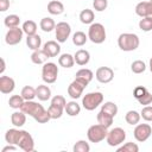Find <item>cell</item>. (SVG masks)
I'll use <instances>...</instances> for the list:
<instances>
[{
	"instance_id": "6da1fadb",
	"label": "cell",
	"mask_w": 152,
	"mask_h": 152,
	"mask_svg": "<svg viewBox=\"0 0 152 152\" xmlns=\"http://www.w3.org/2000/svg\"><path fill=\"white\" fill-rule=\"evenodd\" d=\"M140 40L139 37L135 33H121L118 38V46L120 48V50L129 52V51H134L139 48Z\"/></svg>"
},
{
	"instance_id": "7a4b0ae2",
	"label": "cell",
	"mask_w": 152,
	"mask_h": 152,
	"mask_svg": "<svg viewBox=\"0 0 152 152\" xmlns=\"http://www.w3.org/2000/svg\"><path fill=\"white\" fill-rule=\"evenodd\" d=\"M88 38L94 44H102L106 40V28L101 23H93L88 28Z\"/></svg>"
},
{
	"instance_id": "3957f363",
	"label": "cell",
	"mask_w": 152,
	"mask_h": 152,
	"mask_svg": "<svg viewBox=\"0 0 152 152\" xmlns=\"http://www.w3.org/2000/svg\"><path fill=\"white\" fill-rule=\"evenodd\" d=\"M107 134H108V128L100 125L99 122L96 125L90 126L87 131L88 140L90 142H94V144H97V142H101L102 140H104L107 138Z\"/></svg>"
},
{
	"instance_id": "277c9868",
	"label": "cell",
	"mask_w": 152,
	"mask_h": 152,
	"mask_svg": "<svg viewBox=\"0 0 152 152\" xmlns=\"http://www.w3.org/2000/svg\"><path fill=\"white\" fill-rule=\"evenodd\" d=\"M103 102V94L101 91H91L82 97V106L87 110H94Z\"/></svg>"
},
{
	"instance_id": "5b68a950",
	"label": "cell",
	"mask_w": 152,
	"mask_h": 152,
	"mask_svg": "<svg viewBox=\"0 0 152 152\" xmlns=\"http://www.w3.org/2000/svg\"><path fill=\"white\" fill-rule=\"evenodd\" d=\"M58 77V66L56 63L53 62H46L45 64H43L42 68V78L45 83L48 84H52L57 81Z\"/></svg>"
},
{
	"instance_id": "8992f818",
	"label": "cell",
	"mask_w": 152,
	"mask_h": 152,
	"mask_svg": "<svg viewBox=\"0 0 152 152\" xmlns=\"http://www.w3.org/2000/svg\"><path fill=\"white\" fill-rule=\"evenodd\" d=\"M126 139V132L125 129H122L121 127H115V128H112L110 131H108V134H107V144L112 147H116L119 145H121Z\"/></svg>"
},
{
	"instance_id": "52a82bcc",
	"label": "cell",
	"mask_w": 152,
	"mask_h": 152,
	"mask_svg": "<svg viewBox=\"0 0 152 152\" xmlns=\"http://www.w3.org/2000/svg\"><path fill=\"white\" fill-rule=\"evenodd\" d=\"M20 110L24 112L25 114L32 116V118L36 120V119H37L42 113H44L46 109H45L40 103H38V102H36V101H33V100H30V101H25V102L23 103Z\"/></svg>"
},
{
	"instance_id": "ba28073f",
	"label": "cell",
	"mask_w": 152,
	"mask_h": 152,
	"mask_svg": "<svg viewBox=\"0 0 152 152\" xmlns=\"http://www.w3.org/2000/svg\"><path fill=\"white\" fill-rule=\"evenodd\" d=\"M17 146L19 148H21L23 151H25V152H32L34 150V140L27 131L21 129L18 142H17Z\"/></svg>"
},
{
	"instance_id": "9c48e42d",
	"label": "cell",
	"mask_w": 152,
	"mask_h": 152,
	"mask_svg": "<svg viewBox=\"0 0 152 152\" xmlns=\"http://www.w3.org/2000/svg\"><path fill=\"white\" fill-rule=\"evenodd\" d=\"M152 134V127L148 124H138L133 131V135L137 141L144 142L146 141Z\"/></svg>"
},
{
	"instance_id": "30bf717a",
	"label": "cell",
	"mask_w": 152,
	"mask_h": 152,
	"mask_svg": "<svg viewBox=\"0 0 152 152\" xmlns=\"http://www.w3.org/2000/svg\"><path fill=\"white\" fill-rule=\"evenodd\" d=\"M88 86V83L78 80V78H75L68 87V95L72 99V100H77L81 97L83 90L86 89V87Z\"/></svg>"
},
{
	"instance_id": "8fae6325",
	"label": "cell",
	"mask_w": 152,
	"mask_h": 152,
	"mask_svg": "<svg viewBox=\"0 0 152 152\" xmlns=\"http://www.w3.org/2000/svg\"><path fill=\"white\" fill-rule=\"evenodd\" d=\"M70 33H71V26L66 21H59L58 24H56L55 34L58 43L66 42V39L70 37Z\"/></svg>"
},
{
	"instance_id": "7c38bea8",
	"label": "cell",
	"mask_w": 152,
	"mask_h": 152,
	"mask_svg": "<svg viewBox=\"0 0 152 152\" xmlns=\"http://www.w3.org/2000/svg\"><path fill=\"white\" fill-rule=\"evenodd\" d=\"M23 34H24V31L19 26L13 27V28H8V31L5 34V42L8 45H17L21 42Z\"/></svg>"
},
{
	"instance_id": "4fadbf2b",
	"label": "cell",
	"mask_w": 152,
	"mask_h": 152,
	"mask_svg": "<svg viewBox=\"0 0 152 152\" xmlns=\"http://www.w3.org/2000/svg\"><path fill=\"white\" fill-rule=\"evenodd\" d=\"M95 77L100 83H109L114 78V71L109 66H100L95 72Z\"/></svg>"
},
{
	"instance_id": "5bb4252c",
	"label": "cell",
	"mask_w": 152,
	"mask_h": 152,
	"mask_svg": "<svg viewBox=\"0 0 152 152\" xmlns=\"http://www.w3.org/2000/svg\"><path fill=\"white\" fill-rule=\"evenodd\" d=\"M135 13L140 18H151L152 19V1H141L135 6Z\"/></svg>"
},
{
	"instance_id": "9a60e30c",
	"label": "cell",
	"mask_w": 152,
	"mask_h": 152,
	"mask_svg": "<svg viewBox=\"0 0 152 152\" xmlns=\"http://www.w3.org/2000/svg\"><path fill=\"white\" fill-rule=\"evenodd\" d=\"M15 88V82L10 76L0 77V91L2 94H11Z\"/></svg>"
},
{
	"instance_id": "2e32d148",
	"label": "cell",
	"mask_w": 152,
	"mask_h": 152,
	"mask_svg": "<svg viewBox=\"0 0 152 152\" xmlns=\"http://www.w3.org/2000/svg\"><path fill=\"white\" fill-rule=\"evenodd\" d=\"M42 49L49 55L50 58H51V57H57V56L59 55V52H61V45H59L58 42H56V40H48V42L43 45Z\"/></svg>"
},
{
	"instance_id": "e0dca14e",
	"label": "cell",
	"mask_w": 152,
	"mask_h": 152,
	"mask_svg": "<svg viewBox=\"0 0 152 152\" xmlns=\"http://www.w3.org/2000/svg\"><path fill=\"white\" fill-rule=\"evenodd\" d=\"M74 58H75V63L83 66V65H87L90 61V53L89 51L84 50V49H80L75 52L74 55Z\"/></svg>"
},
{
	"instance_id": "ac0fdd59",
	"label": "cell",
	"mask_w": 152,
	"mask_h": 152,
	"mask_svg": "<svg viewBox=\"0 0 152 152\" xmlns=\"http://www.w3.org/2000/svg\"><path fill=\"white\" fill-rule=\"evenodd\" d=\"M49 58H50L49 55H48L43 49L36 50V51H33L32 55H31V61H32V63L38 64V65H39V64H45Z\"/></svg>"
},
{
	"instance_id": "d6986e66",
	"label": "cell",
	"mask_w": 152,
	"mask_h": 152,
	"mask_svg": "<svg viewBox=\"0 0 152 152\" xmlns=\"http://www.w3.org/2000/svg\"><path fill=\"white\" fill-rule=\"evenodd\" d=\"M48 12L52 15H59L64 12V5L59 0H51L48 4Z\"/></svg>"
},
{
	"instance_id": "ffe728a7",
	"label": "cell",
	"mask_w": 152,
	"mask_h": 152,
	"mask_svg": "<svg viewBox=\"0 0 152 152\" xmlns=\"http://www.w3.org/2000/svg\"><path fill=\"white\" fill-rule=\"evenodd\" d=\"M36 95L39 101H48L51 97V89L45 84H40L36 88Z\"/></svg>"
},
{
	"instance_id": "44dd1931",
	"label": "cell",
	"mask_w": 152,
	"mask_h": 152,
	"mask_svg": "<svg viewBox=\"0 0 152 152\" xmlns=\"http://www.w3.org/2000/svg\"><path fill=\"white\" fill-rule=\"evenodd\" d=\"M11 122H12V125L14 127H19V128L23 127L25 125V122H26V114L24 112H21V110L12 113V115H11Z\"/></svg>"
},
{
	"instance_id": "7402d4cb",
	"label": "cell",
	"mask_w": 152,
	"mask_h": 152,
	"mask_svg": "<svg viewBox=\"0 0 152 152\" xmlns=\"http://www.w3.org/2000/svg\"><path fill=\"white\" fill-rule=\"evenodd\" d=\"M26 45L28 46V49L36 51L39 50L42 46V38L39 34H32V36H27L26 37Z\"/></svg>"
},
{
	"instance_id": "603a6c76",
	"label": "cell",
	"mask_w": 152,
	"mask_h": 152,
	"mask_svg": "<svg viewBox=\"0 0 152 152\" xmlns=\"http://www.w3.org/2000/svg\"><path fill=\"white\" fill-rule=\"evenodd\" d=\"M20 132H21V129H18V128H10V129H7L6 133H5L6 142L7 144H12V145H17L19 135H20Z\"/></svg>"
},
{
	"instance_id": "cb8c5ba5",
	"label": "cell",
	"mask_w": 152,
	"mask_h": 152,
	"mask_svg": "<svg viewBox=\"0 0 152 152\" xmlns=\"http://www.w3.org/2000/svg\"><path fill=\"white\" fill-rule=\"evenodd\" d=\"M58 64H59V66L65 68V69L72 68L74 64H75V58L70 53H62L58 57Z\"/></svg>"
},
{
	"instance_id": "d4e9b609",
	"label": "cell",
	"mask_w": 152,
	"mask_h": 152,
	"mask_svg": "<svg viewBox=\"0 0 152 152\" xmlns=\"http://www.w3.org/2000/svg\"><path fill=\"white\" fill-rule=\"evenodd\" d=\"M96 119H97V122H99L100 125H102V126H104V127L108 128V127L112 126L113 120H114V116H112L110 114H108V113H106V112H103V110H100V112L97 113Z\"/></svg>"
},
{
	"instance_id": "484cf974",
	"label": "cell",
	"mask_w": 152,
	"mask_h": 152,
	"mask_svg": "<svg viewBox=\"0 0 152 152\" xmlns=\"http://www.w3.org/2000/svg\"><path fill=\"white\" fill-rule=\"evenodd\" d=\"M93 77H94L93 71H91L90 69H87V68L80 69V70L76 72V75H75V78H78V80H81V81H83V82H86V83H88V84L91 82Z\"/></svg>"
},
{
	"instance_id": "4316f807",
	"label": "cell",
	"mask_w": 152,
	"mask_h": 152,
	"mask_svg": "<svg viewBox=\"0 0 152 152\" xmlns=\"http://www.w3.org/2000/svg\"><path fill=\"white\" fill-rule=\"evenodd\" d=\"M64 110L69 116H77L80 114V112H81V106L75 100H72V101L66 102Z\"/></svg>"
},
{
	"instance_id": "83f0119b",
	"label": "cell",
	"mask_w": 152,
	"mask_h": 152,
	"mask_svg": "<svg viewBox=\"0 0 152 152\" xmlns=\"http://www.w3.org/2000/svg\"><path fill=\"white\" fill-rule=\"evenodd\" d=\"M94 19H95V14L93 12V10H89V8H86V10H82L81 13H80V20L82 24H86V25H90L94 23Z\"/></svg>"
},
{
	"instance_id": "f1b7e54d",
	"label": "cell",
	"mask_w": 152,
	"mask_h": 152,
	"mask_svg": "<svg viewBox=\"0 0 152 152\" xmlns=\"http://www.w3.org/2000/svg\"><path fill=\"white\" fill-rule=\"evenodd\" d=\"M39 27L44 31V32H51L52 30L56 28V23L53 21L52 18L50 17H44L40 23H39Z\"/></svg>"
},
{
	"instance_id": "f546056e",
	"label": "cell",
	"mask_w": 152,
	"mask_h": 152,
	"mask_svg": "<svg viewBox=\"0 0 152 152\" xmlns=\"http://www.w3.org/2000/svg\"><path fill=\"white\" fill-rule=\"evenodd\" d=\"M140 119H141V115H140V113H138L137 110H128V112L126 113V115H125L126 122H127L128 125H132V126L138 125L139 121H140Z\"/></svg>"
},
{
	"instance_id": "4dcf8cb0",
	"label": "cell",
	"mask_w": 152,
	"mask_h": 152,
	"mask_svg": "<svg viewBox=\"0 0 152 152\" xmlns=\"http://www.w3.org/2000/svg\"><path fill=\"white\" fill-rule=\"evenodd\" d=\"M4 24L7 28H13V27H18L20 24V18L17 14H10L7 17H5L4 19Z\"/></svg>"
},
{
	"instance_id": "1f68e13d",
	"label": "cell",
	"mask_w": 152,
	"mask_h": 152,
	"mask_svg": "<svg viewBox=\"0 0 152 152\" xmlns=\"http://www.w3.org/2000/svg\"><path fill=\"white\" fill-rule=\"evenodd\" d=\"M88 36L82 32V31H76L74 34H72V43L76 45V46H83L87 40H88Z\"/></svg>"
},
{
	"instance_id": "d6a6232c",
	"label": "cell",
	"mask_w": 152,
	"mask_h": 152,
	"mask_svg": "<svg viewBox=\"0 0 152 152\" xmlns=\"http://www.w3.org/2000/svg\"><path fill=\"white\" fill-rule=\"evenodd\" d=\"M23 31L26 36H32V34H36L37 33V24L33 21V20H26L24 24H23Z\"/></svg>"
},
{
	"instance_id": "836d02e7",
	"label": "cell",
	"mask_w": 152,
	"mask_h": 152,
	"mask_svg": "<svg viewBox=\"0 0 152 152\" xmlns=\"http://www.w3.org/2000/svg\"><path fill=\"white\" fill-rule=\"evenodd\" d=\"M20 95L23 96V99H24L25 101H30V100H33L34 97H37V95H36V89H34L33 87H31V86H25V87L21 89Z\"/></svg>"
},
{
	"instance_id": "e575fe53",
	"label": "cell",
	"mask_w": 152,
	"mask_h": 152,
	"mask_svg": "<svg viewBox=\"0 0 152 152\" xmlns=\"http://www.w3.org/2000/svg\"><path fill=\"white\" fill-rule=\"evenodd\" d=\"M24 102H25V100L23 99L21 95H12L8 100V104L13 109H20Z\"/></svg>"
},
{
	"instance_id": "d590c367",
	"label": "cell",
	"mask_w": 152,
	"mask_h": 152,
	"mask_svg": "<svg viewBox=\"0 0 152 152\" xmlns=\"http://www.w3.org/2000/svg\"><path fill=\"white\" fill-rule=\"evenodd\" d=\"M101 110H103V112H106V113H108L115 118V115L118 114V106L112 101H107L101 106Z\"/></svg>"
},
{
	"instance_id": "8d00e7d4",
	"label": "cell",
	"mask_w": 152,
	"mask_h": 152,
	"mask_svg": "<svg viewBox=\"0 0 152 152\" xmlns=\"http://www.w3.org/2000/svg\"><path fill=\"white\" fill-rule=\"evenodd\" d=\"M131 70L134 74H142L146 70V64H145V62L137 59L131 64Z\"/></svg>"
},
{
	"instance_id": "74e56055",
	"label": "cell",
	"mask_w": 152,
	"mask_h": 152,
	"mask_svg": "<svg viewBox=\"0 0 152 152\" xmlns=\"http://www.w3.org/2000/svg\"><path fill=\"white\" fill-rule=\"evenodd\" d=\"M48 112H49L51 119H59L63 115L64 108L58 107V106H55V104H50V107L48 108Z\"/></svg>"
},
{
	"instance_id": "f35d334b",
	"label": "cell",
	"mask_w": 152,
	"mask_h": 152,
	"mask_svg": "<svg viewBox=\"0 0 152 152\" xmlns=\"http://www.w3.org/2000/svg\"><path fill=\"white\" fill-rule=\"evenodd\" d=\"M74 152H89L90 151V146L86 140H78L75 142L74 147H72Z\"/></svg>"
},
{
	"instance_id": "ab89813d",
	"label": "cell",
	"mask_w": 152,
	"mask_h": 152,
	"mask_svg": "<svg viewBox=\"0 0 152 152\" xmlns=\"http://www.w3.org/2000/svg\"><path fill=\"white\" fill-rule=\"evenodd\" d=\"M116 151L118 152H138L139 151V146L135 142H126L122 146L118 147Z\"/></svg>"
},
{
	"instance_id": "60d3db41",
	"label": "cell",
	"mask_w": 152,
	"mask_h": 152,
	"mask_svg": "<svg viewBox=\"0 0 152 152\" xmlns=\"http://www.w3.org/2000/svg\"><path fill=\"white\" fill-rule=\"evenodd\" d=\"M139 28L144 32L152 31V19L151 18H141L139 21Z\"/></svg>"
},
{
	"instance_id": "b9f144b4",
	"label": "cell",
	"mask_w": 152,
	"mask_h": 152,
	"mask_svg": "<svg viewBox=\"0 0 152 152\" xmlns=\"http://www.w3.org/2000/svg\"><path fill=\"white\" fill-rule=\"evenodd\" d=\"M140 115L145 121L151 122L152 121V106H150V104L148 106H144L141 112H140Z\"/></svg>"
},
{
	"instance_id": "7bdbcfd3",
	"label": "cell",
	"mask_w": 152,
	"mask_h": 152,
	"mask_svg": "<svg viewBox=\"0 0 152 152\" xmlns=\"http://www.w3.org/2000/svg\"><path fill=\"white\" fill-rule=\"evenodd\" d=\"M108 1L107 0H93V7L97 12H102L107 8Z\"/></svg>"
},
{
	"instance_id": "ee69618b",
	"label": "cell",
	"mask_w": 152,
	"mask_h": 152,
	"mask_svg": "<svg viewBox=\"0 0 152 152\" xmlns=\"http://www.w3.org/2000/svg\"><path fill=\"white\" fill-rule=\"evenodd\" d=\"M51 104H55V106H58V107L65 108L66 101H65L64 96H62V95H55V96L51 99Z\"/></svg>"
},
{
	"instance_id": "f6af8a7d",
	"label": "cell",
	"mask_w": 152,
	"mask_h": 152,
	"mask_svg": "<svg viewBox=\"0 0 152 152\" xmlns=\"http://www.w3.org/2000/svg\"><path fill=\"white\" fill-rule=\"evenodd\" d=\"M138 102L142 106H148L152 103V94L150 91H147L145 95H142L140 99H138Z\"/></svg>"
},
{
	"instance_id": "bcb514c9",
	"label": "cell",
	"mask_w": 152,
	"mask_h": 152,
	"mask_svg": "<svg viewBox=\"0 0 152 152\" xmlns=\"http://www.w3.org/2000/svg\"><path fill=\"white\" fill-rule=\"evenodd\" d=\"M147 91H148V90H147L145 87H142V86H138V87H135L134 90H133V96L138 100V99H140L142 95H145Z\"/></svg>"
},
{
	"instance_id": "7dc6e473",
	"label": "cell",
	"mask_w": 152,
	"mask_h": 152,
	"mask_svg": "<svg viewBox=\"0 0 152 152\" xmlns=\"http://www.w3.org/2000/svg\"><path fill=\"white\" fill-rule=\"evenodd\" d=\"M50 119H51V116H50V114H49V112H48V109H46L44 113H42V114L36 119V121L39 122V124H46Z\"/></svg>"
},
{
	"instance_id": "c3c4849f",
	"label": "cell",
	"mask_w": 152,
	"mask_h": 152,
	"mask_svg": "<svg viewBox=\"0 0 152 152\" xmlns=\"http://www.w3.org/2000/svg\"><path fill=\"white\" fill-rule=\"evenodd\" d=\"M10 8V0H0V11L6 12Z\"/></svg>"
},
{
	"instance_id": "681fc988",
	"label": "cell",
	"mask_w": 152,
	"mask_h": 152,
	"mask_svg": "<svg viewBox=\"0 0 152 152\" xmlns=\"http://www.w3.org/2000/svg\"><path fill=\"white\" fill-rule=\"evenodd\" d=\"M18 148V146L17 145H12V144H8L7 146H5L2 150H1V152H7V151H15Z\"/></svg>"
},
{
	"instance_id": "f907efd6",
	"label": "cell",
	"mask_w": 152,
	"mask_h": 152,
	"mask_svg": "<svg viewBox=\"0 0 152 152\" xmlns=\"http://www.w3.org/2000/svg\"><path fill=\"white\" fill-rule=\"evenodd\" d=\"M0 61H1V68H0V74L2 75V74H4V71H5V68H6V64H5V59H4V58H1Z\"/></svg>"
},
{
	"instance_id": "816d5d0a",
	"label": "cell",
	"mask_w": 152,
	"mask_h": 152,
	"mask_svg": "<svg viewBox=\"0 0 152 152\" xmlns=\"http://www.w3.org/2000/svg\"><path fill=\"white\" fill-rule=\"evenodd\" d=\"M148 66H150V70H151V72H152V57L150 58V63H148Z\"/></svg>"
},
{
	"instance_id": "f5cc1de1",
	"label": "cell",
	"mask_w": 152,
	"mask_h": 152,
	"mask_svg": "<svg viewBox=\"0 0 152 152\" xmlns=\"http://www.w3.org/2000/svg\"><path fill=\"white\" fill-rule=\"evenodd\" d=\"M150 1H152V0H150Z\"/></svg>"
}]
</instances>
